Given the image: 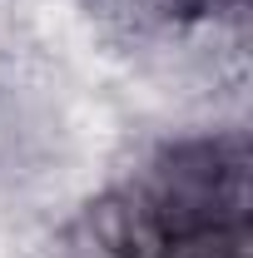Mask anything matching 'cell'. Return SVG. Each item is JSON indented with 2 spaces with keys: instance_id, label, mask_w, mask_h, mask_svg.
I'll list each match as a JSON object with an SVG mask.
<instances>
[{
  "instance_id": "obj_1",
  "label": "cell",
  "mask_w": 253,
  "mask_h": 258,
  "mask_svg": "<svg viewBox=\"0 0 253 258\" xmlns=\"http://www.w3.org/2000/svg\"><path fill=\"white\" fill-rule=\"evenodd\" d=\"M65 224L104 258H164L169 248V228L159 224L154 204L124 179H104Z\"/></svg>"
},
{
  "instance_id": "obj_2",
  "label": "cell",
  "mask_w": 253,
  "mask_h": 258,
  "mask_svg": "<svg viewBox=\"0 0 253 258\" xmlns=\"http://www.w3.org/2000/svg\"><path fill=\"white\" fill-rule=\"evenodd\" d=\"M75 5H80L85 25L95 30V40L114 60H124L134 45H144V40L164 25L149 0H75Z\"/></svg>"
},
{
  "instance_id": "obj_3",
  "label": "cell",
  "mask_w": 253,
  "mask_h": 258,
  "mask_svg": "<svg viewBox=\"0 0 253 258\" xmlns=\"http://www.w3.org/2000/svg\"><path fill=\"white\" fill-rule=\"evenodd\" d=\"M149 5H154V15L164 25H179V20H194L204 10H219L223 0H149Z\"/></svg>"
}]
</instances>
